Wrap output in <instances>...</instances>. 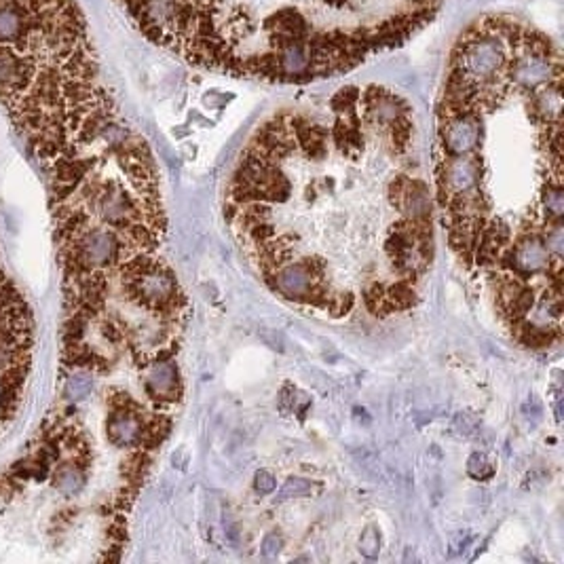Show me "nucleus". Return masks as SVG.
<instances>
[{
  "label": "nucleus",
  "instance_id": "f257e3e1",
  "mask_svg": "<svg viewBox=\"0 0 564 564\" xmlns=\"http://www.w3.org/2000/svg\"><path fill=\"white\" fill-rule=\"evenodd\" d=\"M154 45L235 76L307 83L404 45L444 0H116Z\"/></svg>",
  "mask_w": 564,
  "mask_h": 564
},
{
  "label": "nucleus",
  "instance_id": "f03ea898",
  "mask_svg": "<svg viewBox=\"0 0 564 564\" xmlns=\"http://www.w3.org/2000/svg\"><path fill=\"white\" fill-rule=\"evenodd\" d=\"M0 104L51 172L120 125L74 0H0Z\"/></svg>",
  "mask_w": 564,
  "mask_h": 564
},
{
  "label": "nucleus",
  "instance_id": "7ed1b4c3",
  "mask_svg": "<svg viewBox=\"0 0 564 564\" xmlns=\"http://www.w3.org/2000/svg\"><path fill=\"white\" fill-rule=\"evenodd\" d=\"M32 317L0 264V433L17 417L32 368Z\"/></svg>",
  "mask_w": 564,
  "mask_h": 564
},
{
  "label": "nucleus",
  "instance_id": "20e7f679",
  "mask_svg": "<svg viewBox=\"0 0 564 564\" xmlns=\"http://www.w3.org/2000/svg\"><path fill=\"white\" fill-rule=\"evenodd\" d=\"M313 281H315V275L311 264L294 262L277 273L275 288L288 298L304 300V298H311L313 294Z\"/></svg>",
  "mask_w": 564,
  "mask_h": 564
},
{
  "label": "nucleus",
  "instance_id": "39448f33",
  "mask_svg": "<svg viewBox=\"0 0 564 564\" xmlns=\"http://www.w3.org/2000/svg\"><path fill=\"white\" fill-rule=\"evenodd\" d=\"M444 184L453 194H465L469 192L480 178V163L471 154L461 156H448L444 163Z\"/></svg>",
  "mask_w": 564,
  "mask_h": 564
},
{
  "label": "nucleus",
  "instance_id": "423d86ee",
  "mask_svg": "<svg viewBox=\"0 0 564 564\" xmlns=\"http://www.w3.org/2000/svg\"><path fill=\"white\" fill-rule=\"evenodd\" d=\"M144 425L138 412L116 410L108 419V437L116 446H136L144 437Z\"/></svg>",
  "mask_w": 564,
  "mask_h": 564
},
{
  "label": "nucleus",
  "instance_id": "0eeeda50",
  "mask_svg": "<svg viewBox=\"0 0 564 564\" xmlns=\"http://www.w3.org/2000/svg\"><path fill=\"white\" fill-rule=\"evenodd\" d=\"M146 389L156 399H176L180 391L178 368L172 361H156L146 374Z\"/></svg>",
  "mask_w": 564,
  "mask_h": 564
},
{
  "label": "nucleus",
  "instance_id": "6e6552de",
  "mask_svg": "<svg viewBox=\"0 0 564 564\" xmlns=\"http://www.w3.org/2000/svg\"><path fill=\"white\" fill-rule=\"evenodd\" d=\"M547 250L537 239H527L516 248L513 252V264L522 273H539L547 266Z\"/></svg>",
  "mask_w": 564,
  "mask_h": 564
},
{
  "label": "nucleus",
  "instance_id": "1a4fd4ad",
  "mask_svg": "<svg viewBox=\"0 0 564 564\" xmlns=\"http://www.w3.org/2000/svg\"><path fill=\"white\" fill-rule=\"evenodd\" d=\"M85 486V475L76 465H66L55 473V489L66 495V497H74L83 491Z\"/></svg>",
  "mask_w": 564,
  "mask_h": 564
},
{
  "label": "nucleus",
  "instance_id": "9d476101",
  "mask_svg": "<svg viewBox=\"0 0 564 564\" xmlns=\"http://www.w3.org/2000/svg\"><path fill=\"white\" fill-rule=\"evenodd\" d=\"M313 491V484L304 477H290L286 480V484L281 486V491L277 493L275 497V503H281V501H288V499H294V497H304Z\"/></svg>",
  "mask_w": 564,
  "mask_h": 564
},
{
  "label": "nucleus",
  "instance_id": "9b49d317",
  "mask_svg": "<svg viewBox=\"0 0 564 564\" xmlns=\"http://www.w3.org/2000/svg\"><path fill=\"white\" fill-rule=\"evenodd\" d=\"M467 473L475 480H489L495 473V465L484 453H473L467 459Z\"/></svg>",
  "mask_w": 564,
  "mask_h": 564
},
{
  "label": "nucleus",
  "instance_id": "f8f14e48",
  "mask_svg": "<svg viewBox=\"0 0 564 564\" xmlns=\"http://www.w3.org/2000/svg\"><path fill=\"white\" fill-rule=\"evenodd\" d=\"M543 206H545L547 214H552L554 218L562 216V212H564V197H562L560 184H547V188L543 190Z\"/></svg>",
  "mask_w": 564,
  "mask_h": 564
},
{
  "label": "nucleus",
  "instance_id": "ddd939ff",
  "mask_svg": "<svg viewBox=\"0 0 564 564\" xmlns=\"http://www.w3.org/2000/svg\"><path fill=\"white\" fill-rule=\"evenodd\" d=\"M91 389H93V379L87 374H74L66 385V393L70 399H83L91 393Z\"/></svg>",
  "mask_w": 564,
  "mask_h": 564
},
{
  "label": "nucleus",
  "instance_id": "4468645a",
  "mask_svg": "<svg viewBox=\"0 0 564 564\" xmlns=\"http://www.w3.org/2000/svg\"><path fill=\"white\" fill-rule=\"evenodd\" d=\"M480 427V419L473 415V412H459L455 419H453V429L457 435H463V437H469L477 431Z\"/></svg>",
  "mask_w": 564,
  "mask_h": 564
},
{
  "label": "nucleus",
  "instance_id": "2eb2a0df",
  "mask_svg": "<svg viewBox=\"0 0 564 564\" xmlns=\"http://www.w3.org/2000/svg\"><path fill=\"white\" fill-rule=\"evenodd\" d=\"M359 552H361V556H366L370 560H374L379 556V552H381V535H379V531L368 529L364 535L359 537Z\"/></svg>",
  "mask_w": 564,
  "mask_h": 564
},
{
  "label": "nucleus",
  "instance_id": "dca6fc26",
  "mask_svg": "<svg viewBox=\"0 0 564 564\" xmlns=\"http://www.w3.org/2000/svg\"><path fill=\"white\" fill-rule=\"evenodd\" d=\"M545 250H547V254H554L556 258L562 256V252H564V233H562V226H560V224H554V228L547 233Z\"/></svg>",
  "mask_w": 564,
  "mask_h": 564
},
{
  "label": "nucleus",
  "instance_id": "f3484780",
  "mask_svg": "<svg viewBox=\"0 0 564 564\" xmlns=\"http://www.w3.org/2000/svg\"><path fill=\"white\" fill-rule=\"evenodd\" d=\"M254 489H256V493H260V495L273 493V491H275V477H273V473H269V471H264V469L256 471V475H254Z\"/></svg>",
  "mask_w": 564,
  "mask_h": 564
},
{
  "label": "nucleus",
  "instance_id": "a211bd4d",
  "mask_svg": "<svg viewBox=\"0 0 564 564\" xmlns=\"http://www.w3.org/2000/svg\"><path fill=\"white\" fill-rule=\"evenodd\" d=\"M281 547H284V539H281L277 533H271V535L264 537L260 552H262L264 558H273V556H277L281 552Z\"/></svg>",
  "mask_w": 564,
  "mask_h": 564
},
{
  "label": "nucleus",
  "instance_id": "6ab92c4d",
  "mask_svg": "<svg viewBox=\"0 0 564 564\" xmlns=\"http://www.w3.org/2000/svg\"><path fill=\"white\" fill-rule=\"evenodd\" d=\"M224 533H226V539L233 543V545H237L239 543V531H237V525L233 522V518L226 513L224 516Z\"/></svg>",
  "mask_w": 564,
  "mask_h": 564
},
{
  "label": "nucleus",
  "instance_id": "aec40b11",
  "mask_svg": "<svg viewBox=\"0 0 564 564\" xmlns=\"http://www.w3.org/2000/svg\"><path fill=\"white\" fill-rule=\"evenodd\" d=\"M467 541H469V535H467V533H461V535H459V539H457V541L453 543V549H451V554H457V552H459V549H461V547H463V545H465Z\"/></svg>",
  "mask_w": 564,
  "mask_h": 564
}]
</instances>
